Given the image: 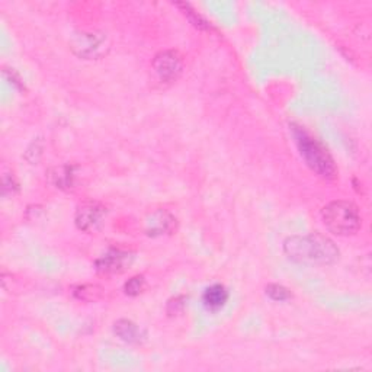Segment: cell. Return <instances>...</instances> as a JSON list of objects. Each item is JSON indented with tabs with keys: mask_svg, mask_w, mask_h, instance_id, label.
<instances>
[{
	"mask_svg": "<svg viewBox=\"0 0 372 372\" xmlns=\"http://www.w3.org/2000/svg\"><path fill=\"white\" fill-rule=\"evenodd\" d=\"M106 208L99 203H84L76 211V225L81 232H95L102 225Z\"/></svg>",
	"mask_w": 372,
	"mask_h": 372,
	"instance_id": "cell-7",
	"label": "cell"
},
{
	"mask_svg": "<svg viewBox=\"0 0 372 372\" xmlns=\"http://www.w3.org/2000/svg\"><path fill=\"white\" fill-rule=\"evenodd\" d=\"M72 48L81 59H98L106 52V37L102 34L81 33L73 38Z\"/></svg>",
	"mask_w": 372,
	"mask_h": 372,
	"instance_id": "cell-6",
	"label": "cell"
},
{
	"mask_svg": "<svg viewBox=\"0 0 372 372\" xmlns=\"http://www.w3.org/2000/svg\"><path fill=\"white\" fill-rule=\"evenodd\" d=\"M134 262V254L120 249H111L96 261L95 266L99 274L117 275L125 272Z\"/></svg>",
	"mask_w": 372,
	"mask_h": 372,
	"instance_id": "cell-5",
	"label": "cell"
},
{
	"mask_svg": "<svg viewBox=\"0 0 372 372\" xmlns=\"http://www.w3.org/2000/svg\"><path fill=\"white\" fill-rule=\"evenodd\" d=\"M50 179L54 186L63 189V191H69L73 186V181H74L73 167L72 166L54 167L50 171Z\"/></svg>",
	"mask_w": 372,
	"mask_h": 372,
	"instance_id": "cell-11",
	"label": "cell"
},
{
	"mask_svg": "<svg viewBox=\"0 0 372 372\" xmlns=\"http://www.w3.org/2000/svg\"><path fill=\"white\" fill-rule=\"evenodd\" d=\"M283 252L295 264L311 266L332 265L340 254L336 244L320 233L288 237L283 243Z\"/></svg>",
	"mask_w": 372,
	"mask_h": 372,
	"instance_id": "cell-1",
	"label": "cell"
},
{
	"mask_svg": "<svg viewBox=\"0 0 372 372\" xmlns=\"http://www.w3.org/2000/svg\"><path fill=\"white\" fill-rule=\"evenodd\" d=\"M293 134L297 141V146L300 149L301 156L304 157L305 163L310 166L312 171L325 179H334L336 178V166L329 154V152L320 145V142L308 135L303 128L293 125Z\"/></svg>",
	"mask_w": 372,
	"mask_h": 372,
	"instance_id": "cell-2",
	"label": "cell"
},
{
	"mask_svg": "<svg viewBox=\"0 0 372 372\" xmlns=\"http://www.w3.org/2000/svg\"><path fill=\"white\" fill-rule=\"evenodd\" d=\"M176 6L182 8L184 13L189 18V21H191L196 28H199V30H208V28H210L208 22H207L201 15H198L195 11H192V8H191L188 4H178Z\"/></svg>",
	"mask_w": 372,
	"mask_h": 372,
	"instance_id": "cell-13",
	"label": "cell"
},
{
	"mask_svg": "<svg viewBox=\"0 0 372 372\" xmlns=\"http://www.w3.org/2000/svg\"><path fill=\"white\" fill-rule=\"evenodd\" d=\"M327 230L336 236H352L361 228V215L352 203L334 201L325 207L322 213Z\"/></svg>",
	"mask_w": 372,
	"mask_h": 372,
	"instance_id": "cell-3",
	"label": "cell"
},
{
	"mask_svg": "<svg viewBox=\"0 0 372 372\" xmlns=\"http://www.w3.org/2000/svg\"><path fill=\"white\" fill-rule=\"evenodd\" d=\"M185 301H186L185 297H176L174 300H170V303L167 304V312L169 314H178L179 311L184 310Z\"/></svg>",
	"mask_w": 372,
	"mask_h": 372,
	"instance_id": "cell-15",
	"label": "cell"
},
{
	"mask_svg": "<svg viewBox=\"0 0 372 372\" xmlns=\"http://www.w3.org/2000/svg\"><path fill=\"white\" fill-rule=\"evenodd\" d=\"M146 288V279L142 275H137L133 276L131 279H128V282L124 285V291L127 295L130 297H137L140 295L142 291Z\"/></svg>",
	"mask_w": 372,
	"mask_h": 372,
	"instance_id": "cell-12",
	"label": "cell"
},
{
	"mask_svg": "<svg viewBox=\"0 0 372 372\" xmlns=\"http://www.w3.org/2000/svg\"><path fill=\"white\" fill-rule=\"evenodd\" d=\"M153 69L162 81L170 83L179 79L184 63L176 51H162L154 57Z\"/></svg>",
	"mask_w": 372,
	"mask_h": 372,
	"instance_id": "cell-4",
	"label": "cell"
},
{
	"mask_svg": "<svg viewBox=\"0 0 372 372\" xmlns=\"http://www.w3.org/2000/svg\"><path fill=\"white\" fill-rule=\"evenodd\" d=\"M146 224H147V228H146L147 235L152 237L171 235L176 230V218L163 210L153 213L149 217Z\"/></svg>",
	"mask_w": 372,
	"mask_h": 372,
	"instance_id": "cell-8",
	"label": "cell"
},
{
	"mask_svg": "<svg viewBox=\"0 0 372 372\" xmlns=\"http://www.w3.org/2000/svg\"><path fill=\"white\" fill-rule=\"evenodd\" d=\"M113 332H115V334L121 340L127 343H140L142 337H145L141 329L134 322L127 320V319H121L115 322V325H113Z\"/></svg>",
	"mask_w": 372,
	"mask_h": 372,
	"instance_id": "cell-10",
	"label": "cell"
},
{
	"mask_svg": "<svg viewBox=\"0 0 372 372\" xmlns=\"http://www.w3.org/2000/svg\"><path fill=\"white\" fill-rule=\"evenodd\" d=\"M266 294L274 300V301H287L293 297L290 290H287L282 285L278 283H271L266 287Z\"/></svg>",
	"mask_w": 372,
	"mask_h": 372,
	"instance_id": "cell-14",
	"label": "cell"
},
{
	"mask_svg": "<svg viewBox=\"0 0 372 372\" xmlns=\"http://www.w3.org/2000/svg\"><path fill=\"white\" fill-rule=\"evenodd\" d=\"M227 301H228V291L221 283L211 285V287H208L203 294V303L205 308L210 311L221 310L227 304Z\"/></svg>",
	"mask_w": 372,
	"mask_h": 372,
	"instance_id": "cell-9",
	"label": "cell"
}]
</instances>
